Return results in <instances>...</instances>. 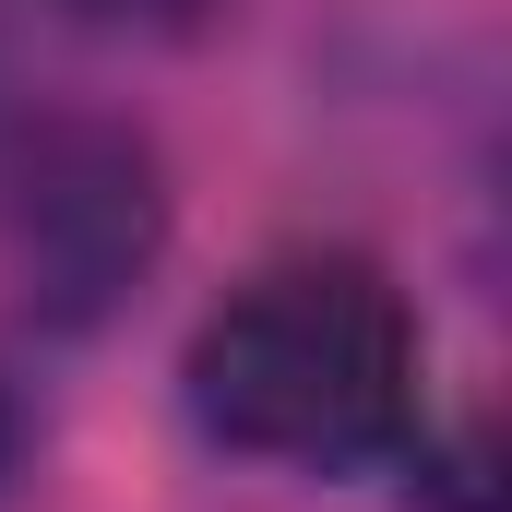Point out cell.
Segmentation results:
<instances>
[{
	"label": "cell",
	"instance_id": "cell-1",
	"mask_svg": "<svg viewBox=\"0 0 512 512\" xmlns=\"http://www.w3.org/2000/svg\"><path fill=\"white\" fill-rule=\"evenodd\" d=\"M179 417L203 453L358 489L429 465V334L382 262L358 251H274L251 262L179 346Z\"/></svg>",
	"mask_w": 512,
	"mask_h": 512
},
{
	"label": "cell",
	"instance_id": "cell-2",
	"mask_svg": "<svg viewBox=\"0 0 512 512\" xmlns=\"http://www.w3.org/2000/svg\"><path fill=\"white\" fill-rule=\"evenodd\" d=\"M179 239V191L155 131L108 108H36L0 131V274L12 310L60 346L108 334Z\"/></svg>",
	"mask_w": 512,
	"mask_h": 512
},
{
	"label": "cell",
	"instance_id": "cell-3",
	"mask_svg": "<svg viewBox=\"0 0 512 512\" xmlns=\"http://www.w3.org/2000/svg\"><path fill=\"white\" fill-rule=\"evenodd\" d=\"M24 441H36V417H24V393L0 382V489H12V477H24Z\"/></svg>",
	"mask_w": 512,
	"mask_h": 512
},
{
	"label": "cell",
	"instance_id": "cell-4",
	"mask_svg": "<svg viewBox=\"0 0 512 512\" xmlns=\"http://www.w3.org/2000/svg\"><path fill=\"white\" fill-rule=\"evenodd\" d=\"M120 12H143V24H215L227 0H120Z\"/></svg>",
	"mask_w": 512,
	"mask_h": 512
}]
</instances>
